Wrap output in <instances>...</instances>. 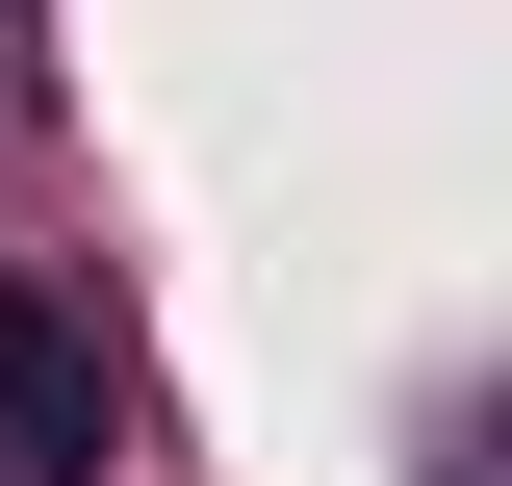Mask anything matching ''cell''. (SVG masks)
I'll return each instance as SVG.
<instances>
[{
	"label": "cell",
	"instance_id": "6da1fadb",
	"mask_svg": "<svg viewBox=\"0 0 512 486\" xmlns=\"http://www.w3.org/2000/svg\"><path fill=\"white\" fill-rule=\"evenodd\" d=\"M128 461V384H103V333H77L52 282H0V486H103Z\"/></svg>",
	"mask_w": 512,
	"mask_h": 486
}]
</instances>
